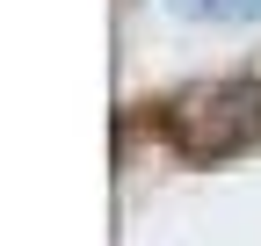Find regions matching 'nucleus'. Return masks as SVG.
<instances>
[{"label":"nucleus","instance_id":"nucleus-1","mask_svg":"<svg viewBox=\"0 0 261 246\" xmlns=\"http://www.w3.org/2000/svg\"><path fill=\"white\" fill-rule=\"evenodd\" d=\"M167 131L196 160L240 152L247 138H261V80H203V87H189L167 109Z\"/></svg>","mask_w":261,"mask_h":246},{"label":"nucleus","instance_id":"nucleus-2","mask_svg":"<svg viewBox=\"0 0 261 246\" xmlns=\"http://www.w3.org/2000/svg\"><path fill=\"white\" fill-rule=\"evenodd\" d=\"M189 22H261V0H167Z\"/></svg>","mask_w":261,"mask_h":246}]
</instances>
